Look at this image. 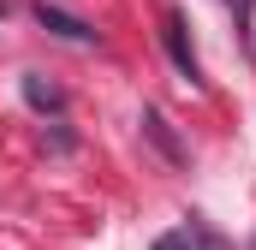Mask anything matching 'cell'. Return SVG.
<instances>
[{
    "label": "cell",
    "mask_w": 256,
    "mask_h": 250,
    "mask_svg": "<svg viewBox=\"0 0 256 250\" xmlns=\"http://www.w3.org/2000/svg\"><path fill=\"white\" fill-rule=\"evenodd\" d=\"M30 12H36V24H42L48 36H60L72 48H102V30H96L90 18H78V12H66V6H48V0H36Z\"/></svg>",
    "instance_id": "1"
},
{
    "label": "cell",
    "mask_w": 256,
    "mask_h": 250,
    "mask_svg": "<svg viewBox=\"0 0 256 250\" xmlns=\"http://www.w3.org/2000/svg\"><path fill=\"white\" fill-rule=\"evenodd\" d=\"M161 42H167L173 66H179L191 84H202V66H196V48H191V36H185V12H179V6H167V12H161Z\"/></svg>",
    "instance_id": "2"
},
{
    "label": "cell",
    "mask_w": 256,
    "mask_h": 250,
    "mask_svg": "<svg viewBox=\"0 0 256 250\" xmlns=\"http://www.w3.org/2000/svg\"><path fill=\"white\" fill-rule=\"evenodd\" d=\"M24 102H30L36 114H66V90L48 84L42 72H24Z\"/></svg>",
    "instance_id": "3"
},
{
    "label": "cell",
    "mask_w": 256,
    "mask_h": 250,
    "mask_svg": "<svg viewBox=\"0 0 256 250\" xmlns=\"http://www.w3.org/2000/svg\"><path fill=\"white\" fill-rule=\"evenodd\" d=\"M143 137H149V143H155V149H161V155H167V161H173V167H179V161H185V149H179V137H173V131H167V120H161V114H155V108H149V114H143Z\"/></svg>",
    "instance_id": "4"
},
{
    "label": "cell",
    "mask_w": 256,
    "mask_h": 250,
    "mask_svg": "<svg viewBox=\"0 0 256 250\" xmlns=\"http://www.w3.org/2000/svg\"><path fill=\"white\" fill-rule=\"evenodd\" d=\"M185 250H226V244H220L214 232H202V226H196V232H191V244H185Z\"/></svg>",
    "instance_id": "5"
},
{
    "label": "cell",
    "mask_w": 256,
    "mask_h": 250,
    "mask_svg": "<svg viewBox=\"0 0 256 250\" xmlns=\"http://www.w3.org/2000/svg\"><path fill=\"white\" fill-rule=\"evenodd\" d=\"M0 18H6V12H0Z\"/></svg>",
    "instance_id": "6"
}]
</instances>
